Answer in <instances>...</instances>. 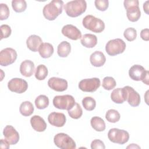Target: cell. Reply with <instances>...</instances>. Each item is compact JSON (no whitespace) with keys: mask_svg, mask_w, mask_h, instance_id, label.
Returning a JSON list of instances; mask_svg holds the SVG:
<instances>
[{"mask_svg":"<svg viewBox=\"0 0 149 149\" xmlns=\"http://www.w3.org/2000/svg\"><path fill=\"white\" fill-rule=\"evenodd\" d=\"M82 23L84 28L96 33L102 32L105 29L104 22L91 15L86 16L83 19Z\"/></svg>","mask_w":149,"mask_h":149,"instance_id":"obj_3","label":"cell"},{"mask_svg":"<svg viewBox=\"0 0 149 149\" xmlns=\"http://www.w3.org/2000/svg\"><path fill=\"white\" fill-rule=\"evenodd\" d=\"M91 149H105V146L102 141L95 139L91 143Z\"/></svg>","mask_w":149,"mask_h":149,"instance_id":"obj_39","label":"cell"},{"mask_svg":"<svg viewBox=\"0 0 149 149\" xmlns=\"http://www.w3.org/2000/svg\"><path fill=\"white\" fill-rule=\"evenodd\" d=\"M62 33L63 36L72 40H77L81 38L80 31L72 24H66L62 29Z\"/></svg>","mask_w":149,"mask_h":149,"instance_id":"obj_16","label":"cell"},{"mask_svg":"<svg viewBox=\"0 0 149 149\" xmlns=\"http://www.w3.org/2000/svg\"><path fill=\"white\" fill-rule=\"evenodd\" d=\"M17 54L15 49L12 48H6L0 52V65L6 66L12 64L17 59Z\"/></svg>","mask_w":149,"mask_h":149,"instance_id":"obj_10","label":"cell"},{"mask_svg":"<svg viewBox=\"0 0 149 149\" xmlns=\"http://www.w3.org/2000/svg\"><path fill=\"white\" fill-rule=\"evenodd\" d=\"M120 115L118 111L113 109H109L105 114V118L109 122L116 123L120 119Z\"/></svg>","mask_w":149,"mask_h":149,"instance_id":"obj_31","label":"cell"},{"mask_svg":"<svg viewBox=\"0 0 149 149\" xmlns=\"http://www.w3.org/2000/svg\"><path fill=\"white\" fill-rule=\"evenodd\" d=\"M63 2L61 0H53L43 8L42 13L48 20H55L62 12Z\"/></svg>","mask_w":149,"mask_h":149,"instance_id":"obj_1","label":"cell"},{"mask_svg":"<svg viewBox=\"0 0 149 149\" xmlns=\"http://www.w3.org/2000/svg\"><path fill=\"white\" fill-rule=\"evenodd\" d=\"M108 137L112 143L119 144H124L128 141L129 139V134L125 130L112 128L109 130L108 133Z\"/></svg>","mask_w":149,"mask_h":149,"instance_id":"obj_9","label":"cell"},{"mask_svg":"<svg viewBox=\"0 0 149 149\" xmlns=\"http://www.w3.org/2000/svg\"><path fill=\"white\" fill-rule=\"evenodd\" d=\"M10 144L6 139L1 140V148H9Z\"/></svg>","mask_w":149,"mask_h":149,"instance_id":"obj_41","label":"cell"},{"mask_svg":"<svg viewBox=\"0 0 149 149\" xmlns=\"http://www.w3.org/2000/svg\"><path fill=\"white\" fill-rule=\"evenodd\" d=\"M100 80L97 77L85 79L79 82V88L83 91L93 93L100 87Z\"/></svg>","mask_w":149,"mask_h":149,"instance_id":"obj_11","label":"cell"},{"mask_svg":"<svg viewBox=\"0 0 149 149\" xmlns=\"http://www.w3.org/2000/svg\"><path fill=\"white\" fill-rule=\"evenodd\" d=\"M148 2H149V1H146V2L144 3V4H143V9H144V12H145L147 15H148Z\"/></svg>","mask_w":149,"mask_h":149,"instance_id":"obj_42","label":"cell"},{"mask_svg":"<svg viewBox=\"0 0 149 149\" xmlns=\"http://www.w3.org/2000/svg\"><path fill=\"white\" fill-rule=\"evenodd\" d=\"M87 3L84 0H74L64 5V9L68 16L71 17H77L86 10Z\"/></svg>","mask_w":149,"mask_h":149,"instance_id":"obj_2","label":"cell"},{"mask_svg":"<svg viewBox=\"0 0 149 149\" xmlns=\"http://www.w3.org/2000/svg\"><path fill=\"white\" fill-rule=\"evenodd\" d=\"M0 19L1 20H6L9 16V9L5 3L0 4Z\"/></svg>","mask_w":149,"mask_h":149,"instance_id":"obj_36","label":"cell"},{"mask_svg":"<svg viewBox=\"0 0 149 149\" xmlns=\"http://www.w3.org/2000/svg\"><path fill=\"white\" fill-rule=\"evenodd\" d=\"M129 77L135 81H142L148 85V71L140 65L132 66L129 70Z\"/></svg>","mask_w":149,"mask_h":149,"instance_id":"obj_6","label":"cell"},{"mask_svg":"<svg viewBox=\"0 0 149 149\" xmlns=\"http://www.w3.org/2000/svg\"><path fill=\"white\" fill-rule=\"evenodd\" d=\"M148 33H149V30L148 29H143L141 31L140 33V37L141 38L144 40V41H148L149 40V36H148Z\"/></svg>","mask_w":149,"mask_h":149,"instance_id":"obj_40","label":"cell"},{"mask_svg":"<svg viewBox=\"0 0 149 149\" xmlns=\"http://www.w3.org/2000/svg\"><path fill=\"white\" fill-rule=\"evenodd\" d=\"M54 51L52 45L48 42H42L38 49L40 56L43 58H48L52 56Z\"/></svg>","mask_w":149,"mask_h":149,"instance_id":"obj_24","label":"cell"},{"mask_svg":"<svg viewBox=\"0 0 149 149\" xmlns=\"http://www.w3.org/2000/svg\"><path fill=\"white\" fill-rule=\"evenodd\" d=\"M3 134L5 139L10 145H14L17 143L19 140V134L16 129L11 125H7L3 130Z\"/></svg>","mask_w":149,"mask_h":149,"instance_id":"obj_15","label":"cell"},{"mask_svg":"<svg viewBox=\"0 0 149 149\" xmlns=\"http://www.w3.org/2000/svg\"><path fill=\"white\" fill-rule=\"evenodd\" d=\"M35 105L39 109H45L49 105V99L45 95H40L35 100Z\"/></svg>","mask_w":149,"mask_h":149,"instance_id":"obj_29","label":"cell"},{"mask_svg":"<svg viewBox=\"0 0 149 149\" xmlns=\"http://www.w3.org/2000/svg\"><path fill=\"white\" fill-rule=\"evenodd\" d=\"M56 146L61 149H74L76 148L75 141L69 135L64 133L56 134L54 138Z\"/></svg>","mask_w":149,"mask_h":149,"instance_id":"obj_8","label":"cell"},{"mask_svg":"<svg viewBox=\"0 0 149 149\" xmlns=\"http://www.w3.org/2000/svg\"><path fill=\"white\" fill-rule=\"evenodd\" d=\"M68 111L70 117L74 119H77L80 118L83 114L82 108H81L80 105L76 102L74 105Z\"/></svg>","mask_w":149,"mask_h":149,"instance_id":"obj_30","label":"cell"},{"mask_svg":"<svg viewBox=\"0 0 149 149\" xmlns=\"http://www.w3.org/2000/svg\"><path fill=\"white\" fill-rule=\"evenodd\" d=\"M111 98L112 101L116 104L123 103L126 101L123 87L114 89L111 94Z\"/></svg>","mask_w":149,"mask_h":149,"instance_id":"obj_23","label":"cell"},{"mask_svg":"<svg viewBox=\"0 0 149 149\" xmlns=\"http://www.w3.org/2000/svg\"><path fill=\"white\" fill-rule=\"evenodd\" d=\"M76 104L75 100L72 95H56L53 99L54 106L59 109L69 110Z\"/></svg>","mask_w":149,"mask_h":149,"instance_id":"obj_7","label":"cell"},{"mask_svg":"<svg viewBox=\"0 0 149 149\" xmlns=\"http://www.w3.org/2000/svg\"><path fill=\"white\" fill-rule=\"evenodd\" d=\"M90 61L91 65L95 67L102 66L106 61V58L104 54L101 51H95L90 57Z\"/></svg>","mask_w":149,"mask_h":149,"instance_id":"obj_21","label":"cell"},{"mask_svg":"<svg viewBox=\"0 0 149 149\" xmlns=\"http://www.w3.org/2000/svg\"><path fill=\"white\" fill-rule=\"evenodd\" d=\"M9 90L12 92L21 94L28 88L27 81L21 78H13L8 83Z\"/></svg>","mask_w":149,"mask_h":149,"instance_id":"obj_12","label":"cell"},{"mask_svg":"<svg viewBox=\"0 0 149 149\" xmlns=\"http://www.w3.org/2000/svg\"><path fill=\"white\" fill-rule=\"evenodd\" d=\"M126 101L132 107H137L140 103V95L130 86H126L123 87Z\"/></svg>","mask_w":149,"mask_h":149,"instance_id":"obj_13","label":"cell"},{"mask_svg":"<svg viewBox=\"0 0 149 149\" xmlns=\"http://www.w3.org/2000/svg\"><path fill=\"white\" fill-rule=\"evenodd\" d=\"M19 111L24 116H30L34 112L33 105L30 101H24L20 105Z\"/></svg>","mask_w":149,"mask_h":149,"instance_id":"obj_27","label":"cell"},{"mask_svg":"<svg viewBox=\"0 0 149 149\" xmlns=\"http://www.w3.org/2000/svg\"><path fill=\"white\" fill-rule=\"evenodd\" d=\"M48 85L51 89L58 92L65 91L68 86L65 79L56 77H51L48 81Z\"/></svg>","mask_w":149,"mask_h":149,"instance_id":"obj_14","label":"cell"},{"mask_svg":"<svg viewBox=\"0 0 149 149\" xmlns=\"http://www.w3.org/2000/svg\"><path fill=\"white\" fill-rule=\"evenodd\" d=\"M94 4L96 8L100 11L106 10L109 6V1L108 0H95Z\"/></svg>","mask_w":149,"mask_h":149,"instance_id":"obj_37","label":"cell"},{"mask_svg":"<svg viewBox=\"0 0 149 149\" xmlns=\"http://www.w3.org/2000/svg\"><path fill=\"white\" fill-rule=\"evenodd\" d=\"M139 1H124L123 5L126 10V16L128 20L132 22L139 20L141 16V12L139 6Z\"/></svg>","mask_w":149,"mask_h":149,"instance_id":"obj_4","label":"cell"},{"mask_svg":"<svg viewBox=\"0 0 149 149\" xmlns=\"http://www.w3.org/2000/svg\"><path fill=\"white\" fill-rule=\"evenodd\" d=\"M13 9L17 13L24 12L27 8V3L24 0H13L12 1Z\"/></svg>","mask_w":149,"mask_h":149,"instance_id":"obj_32","label":"cell"},{"mask_svg":"<svg viewBox=\"0 0 149 149\" xmlns=\"http://www.w3.org/2000/svg\"><path fill=\"white\" fill-rule=\"evenodd\" d=\"M34 64L30 60H25L23 61L20 66V73L27 77L33 75L34 71Z\"/></svg>","mask_w":149,"mask_h":149,"instance_id":"obj_20","label":"cell"},{"mask_svg":"<svg viewBox=\"0 0 149 149\" xmlns=\"http://www.w3.org/2000/svg\"><path fill=\"white\" fill-rule=\"evenodd\" d=\"M0 28L1 31V40H2L3 38H6L10 36L12 30L9 26L7 24H2Z\"/></svg>","mask_w":149,"mask_h":149,"instance_id":"obj_38","label":"cell"},{"mask_svg":"<svg viewBox=\"0 0 149 149\" xmlns=\"http://www.w3.org/2000/svg\"><path fill=\"white\" fill-rule=\"evenodd\" d=\"M126 43L120 38L109 40L105 45V51L110 56H115L123 53L126 49Z\"/></svg>","mask_w":149,"mask_h":149,"instance_id":"obj_5","label":"cell"},{"mask_svg":"<svg viewBox=\"0 0 149 149\" xmlns=\"http://www.w3.org/2000/svg\"><path fill=\"white\" fill-rule=\"evenodd\" d=\"M140 148L139 146H138L137 145H136V144H131V145H130V146H127V148Z\"/></svg>","mask_w":149,"mask_h":149,"instance_id":"obj_43","label":"cell"},{"mask_svg":"<svg viewBox=\"0 0 149 149\" xmlns=\"http://www.w3.org/2000/svg\"><path fill=\"white\" fill-rule=\"evenodd\" d=\"M90 124L91 127L97 132H102L105 129V123L104 120L98 116L93 117L91 119Z\"/></svg>","mask_w":149,"mask_h":149,"instance_id":"obj_26","label":"cell"},{"mask_svg":"<svg viewBox=\"0 0 149 149\" xmlns=\"http://www.w3.org/2000/svg\"><path fill=\"white\" fill-rule=\"evenodd\" d=\"M48 73V69L44 65H39L36 68L35 77L38 80H42L47 76Z\"/></svg>","mask_w":149,"mask_h":149,"instance_id":"obj_28","label":"cell"},{"mask_svg":"<svg viewBox=\"0 0 149 149\" xmlns=\"http://www.w3.org/2000/svg\"><path fill=\"white\" fill-rule=\"evenodd\" d=\"M48 120L51 125L59 127L64 126L66 121V118L63 113L53 112L49 114Z\"/></svg>","mask_w":149,"mask_h":149,"instance_id":"obj_17","label":"cell"},{"mask_svg":"<svg viewBox=\"0 0 149 149\" xmlns=\"http://www.w3.org/2000/svg\"><path fill=\"white\" fill-rule=\"evenodd\" d=\"M71 51V45L69 42L66 41L61 42L58 46V55L62 58H65L68 56Z\"/></svg>","mask_w":149,"mask_h":149,"instance_id":"obj_25","label":"cell"},{"mask_svg":"<svg viewBox=\"0 0 149 149\" xmlns=\"http://www.w3.org/2000/svg\"><path fill=\"white\" fill-rule=\"evenodd\" d=\"M81 44L85 47L91 48L94 47L97 44V38L96 36L92 34H84L80 40Z\"/></svg>","mask_w":149,"mask_h":149,"instance_id":"obj_22","label":"cell"},{"mask_svg":"<svg viewBox=\"0 0 149 149\" xmlns=\"http://www.w3.org/2000/svg\"><path fill=\"white\" fill-rule=\"evenodd\" d=\"M42 43V40L41 37L35 34L30 36L26 40L27 48L33 52L38 51V49Z\"/></svg>","mask_w":149,"mask_h":149,"instance_id":"obj_18","label":"cell"},{"mask_svg":"<svg viewBox=\"0 0 149 149\" xmlns=\"http://www.w3.org/2000/svg\"><path fill=\"white\" fill-rule=\"evenodd\" d=\"M82 105L86 110L91 111L95 108L96 101L91 97H86L82 100Z\"/></svg>","mask_w":149,"mask_h":149,"instance_id":"obj_33","label":"cell"},{"mask_svg":"<svg viewBox=\"0 0 149 149\" xmlns=\"http://www.w3.org/2000/svg\"><path fill=\"white\" fill-rule=\"evenodd\" d=\"M30 123L33 129L38 132H44L47 126L44 119L38 115L32 116L30 119Z\"/></svg>","mask_w":149,"mask_h":149,"instance_id":"obj_19","label":"cell"},{"mask_svg":"<svg viewBox=\"0 0 149 149\" xmlns=\"http://www.w3.org/2000/svg\"><path fill=\"white\" fill-rule=\"evenodd\" d=\"M124 37L129 41H132L136 38L137 31L133 27L127 28L123 33Z\"/></svg>","mask_w":149,"mask_h":149,"instance_id":"obj_35","label":"cell"},{"mask_svg":"<svg viewBox=\"0 0 149 149\" xmlns=\"http://www.w3.org/2000/svg\"><path fill=\"white\" fill-rule=\"evenodd\" d=\"M115 80L109 76L105 77L102 80V87L106 90H111L116 86Z\"/></svg>","mask_w":149,"mask_h":149,"instance_id":"obj_34","label":"cell"}]
</instances>
